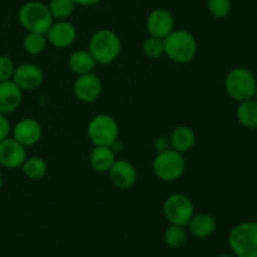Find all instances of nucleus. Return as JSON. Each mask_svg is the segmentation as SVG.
<instances>
[{
  "label": "nucleus",
  "mask_w": 257,
  "mask_h": 257,
  "mask_svg": "<svg viewBox=\"0 0 257 257\" xmlns=\"http://www.w3.org/2000/svg\"><path fill=\"white\" fill-rule=\"evenodd\" d=\"M186 227L188 228V232L191 236L196 238H208L212 236L217 230V221L215 216L207 212H198L192 216L190 222Z\"/></svg>",
  "instance_id": "obj_17"
},
{
  "label": "nucleus",
  "mask_w": 257,
  "mask_h": 257,
  "mask_svg": "<svg viewBox=\"0 0 257 257\" xmlns=\"http://www.w3.org/2000/svg\"><path fill=\"white\" fill-rule=\"evenodd\" d=\"M153 147H155L156 152L157 153L171 148L168 137H166V136H158V137H156L155 141H153Z\"/></svg>",
  "instance_id": "obj_30"
},
{
  "label": "nucleus",
  "mask_w": 257,
  "mask_h": 257,
  "mask_svg": "<svg viewBox=\"0 0 257 257\" xmlns=\"http://www.w3.org/2000/svg\"><path fill=\"white\" fill-rule=\"evenodd\" d=\"M3 185H4V178H3L2 171H0V191H2V188H3Z\"/></svg>",
  "instance_id": "obj_32"
},
{
  "label": "nucleus",
  "mask_w": 257,
  "mask_h": 257,
  "mask_svg": "<svg viewBox=\"0 0 257 257\" xmlns=\"http://www.w3.org/2000/svg\"><path fill=\"white\" fill-rule=\"evenodd\" d=\"M102 0H74V3L79 7H93V5L98 4Z\"/></svg>",
  "instance_id": "obj_31"
},
{
  "label": "nucleus",
  "mask_w": 257,
  "mask_h": 257,
  "mask_svg": "<svg viewBox=\"0 0 257 257\" xmlns=\"http://www.w3.org/2000/svg\"><path fill=\"white\" fill-rule=\"evenodd\" d=\"M162 211L168 223L186 227L195 215V205L187 195L176 192L166 198Z\"/></svg>",
  "instance_id": "obj_8"
},
{
  "label": "nucleus",
  "mask_w": 257,
  "mask_h": 257,
  "mask_svg": "<svg viewBox=\"0 0 257 257\" xmlns=\"http://www.w3.org/2000/svg\"><path fill=\"white\" fill-rule=\"evenodd\" d=\"M236 118L242 127L247 130L257 128V103L253 99L240 102L236 109Z\"/></svg>",
  "instance_id": "obj_21"
},
{
  "label": "nucleus",
  "mask_w": 257,
  "mask_h": 257,
  "mask_svg": "<svg viewBox=\"0 0 257 257\" xmlns=\"http://www.w3.org/2000/svg\"><path fill=\"white\" fill-rule=\"evenodd\" d=\"M27 147L10 137L0 142V166L7 170H18L27 160Z\"/></svg>",
  "instance_id": "obj_13"
},
{
  "label": "nucleus",
  "mask_w": 257,
  "mask_h": 257,
  "mask_svg": "<svg viewBox=\"0 0 257 257\" xmlns=\"http://www.w3.org/2000/svg\"><path fill=\"white\" fill-rule=\"evenodd\" d=\"M89 165L98 173H108L113 163L117 161L115 151L107 146H94L89 153Z\"/></svg>",
  "instance_id": "obj_19"
},
{
  "label": "nucleus",
  "mask_w": 257,
  "mask_h": 257,
  "mask_svg": "<svg viewBox=\"0 0 257 257\" xmlns=\"http://www.w3.org/2000/svg\"><path fill=\"white\" fill-rule=\"evenodd\" d=\"M142 52L150 59H158L165 55V42L161 38L148 35L142 43Z\"/></svg>",
  "instance_id": "obj_26"
},
{
  "label": "nucleus",
  "mask_w": 257,
  "mask_h": 257,
  "mask_svg": "<svg viewBox=\"0 0 257 257\" xmlns=\"http://www.w3.org/2000/svg\"><path fill=\"white\" fill-rule=\"evenodd\" d=\"M186 167L187 162L185 155L172 148L158 152L152 162V171L156 177L167 183L180 180L185 175Z\"/></svg>",
  "instance_id": "obj_5"
},
{
  "label": "nucleus",
  "mask_w": 257,
  "mask_h": 257,
  "mask_svg": "<svg viewBox=\"0 0 257 257\" xmlns=\"http://www.w3.org/2000/svg\"><path fill=\"white\" fill-rule=\"evenodd\" d=\"M207 10L216 19H223L228 17L232 9V2L231 0H206Z\"/></svg>",
  "instance_id": "obj_27"
},
{
  "label": "nucleus",
  "mask_w": 257,
  "mask_h": 257,
  "mask_svg": "<svg viewBox=\"0 0 257 257\" xmlns=\"http://www.w3.org/2000/svg\"><path fill=\"white\" fill-rule=\"evenodd\" d=\"M10 133H12L10 120L8 119V115L0 113V142L4 141L5 138L10 137Z\"/></svg>",
  "instance_id": "obj_29"
},
{
  "label": "nucleus",
  "mask_w": 257,
  "mask_h": 257,
  "mask_svg": "<svg viewBox=\"0 0 257 257\" xmlns=\"http://www.w3.org/2000/svg\"><path fill=\"white\" fill-rule=\"evenodd\" d=\"M73 94L79 102L93 103L98 100L103 92V83L94 73L77 75L73 83Z\"/></svg>",
  "instance_id": "obj_9"
},
{
  "label": "nucleus",
  "mask_w": 257,
  "mask_h": 257,
  "mask_svg": "<svg viewBox=\"0 0 257 257\" xmlns=\"http://www.w3.org/2000/svg\"><path fill=\"white\" fill-rule=\"evenodd\" d=\"M257 88L256 75L246 67H236L227 73L225 78V90L235 102L252 99Z\"/></svg>",
  "instance_id": "obj_4"
},
{
  "label": "nucleus",
  "mask_w": 257,
  "mask_h": 257,
  "mask_svg": "<svg viewBox=\"0 0 257 257\" xmlns=\"http://www.w3.org/2000/svg\"><path fill=\"white\" fill-rule=\"evenodd\" d=\"M45 35H47L48 44L58 49H65L74 44L78 32L75 25L69 20H54Z\"/></svg>",
  "instance_id": "obj_11"
},
{
  "label": "nucleus",
  "mask_w": 257,
  "mask_h": 257,
  "mask_svg": "<svg viewBox=\"0 0 257 257\" xmlns=\"http://www.w3.org/2000/svg\"><path fill=\"white\" fill-rule=\"evenodd\" d=\"M18 20L27 33H45L53 24L52 14L47 4L38 0L24 3L18 12Z\"/></svg>",
  "instance_id": "obj_6"
},
{
  "label": "nucleus",
  "mask_w": 257,
  "mask_h": 257,
  "mask_svg": "<svg viewBox=\"0 0 257 257\" xmlns=\"http://www.w3.org/2000/svg\"><path fill=\"white\" fill-rule=\"evenodd\" d=\"M252 99H253V100H255V102L257 103V88H256V90H255V94H253Z\"/></svg>",
  "instance_id": "obj_34"
},
{
  "label": "nucleus",
  "mask_w": 257,
  "mask_h": 257,
  "mask_svg": "<svg viewBox=\"0 0 257 257\" xmlns=\"http://www.w3.org/2000/svg\"><path fill=\"white\" fill-rule=\"evenodd\" d=\"M10 136L28 148L37 145L42 140L43 128L34 118H23L13 125Z\"/></svg>",
  "instance_id": "obj_14"
},
{
  "label": "nucleus",
  "mask_w": 257,
  "mask_h": 257,
  "mask_svg": "<svg viewBox=\"0 0 257 257\" xmlns=\"http://www.w3.org/2000/svg\"><path fill=\"white\" fill-rule=\"evenodd\" d=\"M17 65L14 64L12 58L7 54H0V82L9 80L13 78Z\"/></svg>",
  "instance_id": "obj_28"
},
{
  "label": "nucleus",
  "mask_w": 257,
  "mask_h": 257,
  "mask_svg": "<svg viewBox=\"0 0 257 257\" xmlns=\"http://www.w3.org/2000/svg\"><path fill=\"white\" fill-rule=\"evenodd\" d=\"M108 176L113 185L119 190H131L136 185L138 180V172L135 165L127 160L117 158L110 170L108 171Z\"/></svg>",
  "instance_id": "obj_15"
},
{
  "label": "nucleus",
  "mask_w": 257,
  "mask_h": 257,
  "mask_svg": "<svg viewBox=\"0 0 257 257\" xmlns=\"http://www.w3.org/2000/svg\"><path fill=\"white\" fill-rule=\"evenodd\" d=\"M146 30L148 35L165 39L175 30V17L170 10L163 8L152 10L146 19Z\"/></svg>",
  "instance_id": "obj_12"
},
{
  "label": "nucleus",
  "mask_w": 257,
  "mask_h": 257,
  "mask_svg": "<svg viewBox=\"0 0 257 257\" xmlns=\"http://www.w3.org/2000/svg\"><path fill=\"white\" fill-rule=\"evenodd\" d=\"M88 138L94 146L112 147L119 140V125L109 114H97L87 125Z\"/></svg>",
  "instance_id": "obj_7"
},
{
  "label": "nucleus",
  "mask_w": 257,
  "mask_h": 257,
  "mask_svg": "<svg viewBox=\"0 0 257 257\" xmlns=\"http://www.w3.org/2000/svg\"><path fill=\"white\" fill-rule=\"evenodd\" d=\"M22 171L24 173L25 177L29 180L38 181L42 180L47 176L48 173V163L44 158L39 157V156H32V157H27L24 163L22 165Z\"/></svg>",
  "instance_id": "obj_22"
},
{
  "label": "nucleus",
  "mask_w": 257,
  "mask_h": 257,
  "mask_svg": "<svg viewBox=\"0 0 257 257\" xmlns=\"http://www.w3.org/2000/svg\"><path fill=\"white\" fill-rule=\"evenodd\" d=\"M48 39L43 33H27L23 39V48L30 55H39L47 49Z\"/></svg>",
  "instance_id": "obj_24"
},
{
  "label": "nucleus",
  "mask_w": 257,
  "mask_h": 257,
  "mask_svg": "<svg viewBox=\"0 0 257 257\" xmlns=\"http://www.w3.org/2000/svg\"><path fill=\"white\" fill-rule=\"evenodd\" d=\"M217 257H236V256L233 255V253H223V255H220Z\"/></svg>",
  "instance_id": "obj_33"
},
{
  "label": "nucleus",
  "mask_w": 257,
  "mask_h": 257,
  "mask_svg": "<svg viewBox=\"0 0 257 257\" xmlns=\"http://www.w3.org/2000/svg\"><path fill=\"white\" fill-rule=\"evenodd\" d=\"M23 93L13 79L0 82V113L5 115L14 113L22 104Z\"/></svg>",
  "instance_id": "obj_16"
},
{
  "label": "nucleus",
  "mask_w": 257,
  "mask_h": 257,
  "mask_svg": "<svg viewBox=\"0 0 257 257\" xmlns=\"http://www.w3.org/2000/svg\"><path fill=\"white\" fill-rule=\"evenodd\" d=\"M196 140L197 138H196L195 131L188 125H178L168 136L170 147L182 155L190 152L195 147Z\"/></svg>",
  "instance_id": "obj_18"
},
{
  "label": "nucleus",
  "mask_w": 257,
  "mask_h": 257,
  "mask_svg": "<svg viewBox=\"0 0 257 257\" xmlns=\"http://www.w3.org/2000/svg\"><path fill=\"white\" fill-rule=\"evenodd\" d=\"M77 4L74 0H50L48 8L54 20H68L74 13Z\"/></svg>",
  "instance_id": "obj_25"
},
{
  "label": "nucleus",
  "mask_w": 257,
  "mask_h": 257,
  "mask_svg": "<svg viewBox=\"0 0 257 257\" xmlns=\"http://www.w3.org/2000/svg\"><path fill=\"white\" fill-rule=\"evenodd\" d=\"M188 240V231L185 226L178 225H168L167 228L163 232V242L168 248L178 250L183 247Z\"/></svg>",
  "instance_id": "obj_23"
},
{
  "label": "nucleus",
  "mask_w": 257,
  "mask_h": 257,
  "mask_svg": "<svg viewBox=\"0 0 257 257\" xmlns=\"http://www.w3.org/2000/svg\"><path fill=\"white\" fill-rule=\"evenodd\" d=\"M97 67L94 58L92 57L88 49L74 50L68 58V68L75 75H83L92 73Z\"/></svg>",
  "instance_id": "obj_20"
},
{
  "label": "nucleus",
  "mask_w": 257,
  "mask_h": 257,
  "mask_svg": "<svg viewBox=\"0 0 257 257\" xmlns=\"http://www.w3.org/2000/svg\"><path fill=\"white\" fill-rule=\"evenodd\" d=\"M227 242L236 257H257V222L245 221L233 226Z\"/></svg>",
  "instance_id": "obj_3"
},
{
  "label": "nucleus",
  "mask_w": 257,
  "mask_h": 257,
  "mask_svg": "<svg viewBox=\"0 0 257 257\" xmlns=\"http://www.w3.org/2000/svg\"><path fill=\"white\" fill-rule=\"evenodd\" d=\"M88 52L100 65L112 64L122 52V42L114 30L103 28L92 34L88 42Z\"/></svg>",
  "instance_id": "obj_1"
},
{
  "label": "nucleus",
  "mask_w": 257,
  "mask_h": 257,
  "mask_svg": "<svg viewBox=\"0 0 257 257\" xmlns=\"http://www.w3.org/2000/svg\"><path fill=\"white\" fill-rule=\"evenodd\" d=\"M165 55L176 64H188L196 58L198 43L195 35L185 29H175L163 39Z\"/></svg>",
  "instance_id": "obj_2"
},
{
  "label": "nucleus",
  "mask_w": 257,
  "mask_h": 257,
  "mask_svg": "<svg viewBox=\"0 0 257 257\" xmlns=\"http://www.w3.org/2000/svg\"><path fill=\"white\" fill-rule=\"evenodd\" d=\"M12 79L23 92H33L44 82V72L34 63H23L15 67Z\"/></svg>",
  "instance_id": "obj_10"
}]
</instances>
